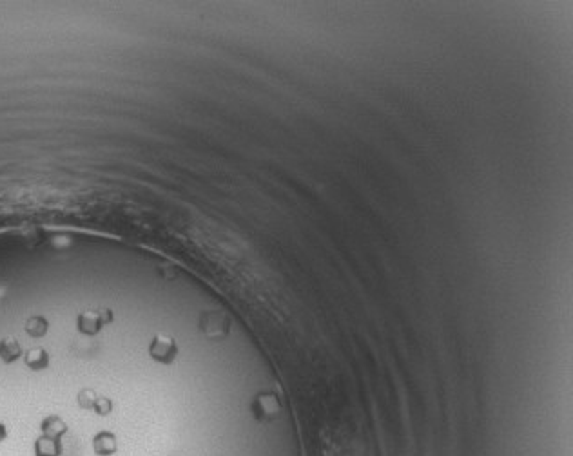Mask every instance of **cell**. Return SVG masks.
<instances>
[{
	"label": "cell",
	"instance_id": "cell-1",
	"mask_svg": "<svg viewBox=\"0 0 573 456\" xmlns=\"http://www.w3.org/2000/svg\"><path fill=\"white\" fill-rule=\"evenodd\" d=\"M113 322V312L109 308H94V310H85V312L78 313L77 317V328L82 335L93 337L98 335L104 329V326Z\"/></svg>",
	"mask_w": 573,
	"mask_h": 456
},
{
	"label": "cell",
	"instance_id": "cell-2",
	"mask_svg": "<svg viewBox=\"0 0 573 456\" xmlns=\"http://www.w3.org/2000/svg\"><path fill=\"white\" fill-rule=\"evenodd\" d=\"M149 355L156 362L171 364L178 357V344L174 342V338L171 335L158 334L154 335L151 344H149Z\"/></svg>",
	"mask_w": 573,
	"mask_h": 456
},
{
	"label": "cell",
	"instance_id": "cell-3",
	"mask_svg": "<svg viewBox=\"0 0 573 456\" xmlns=\"http://www.w3.org/2000/svg\"><path fill=\"white\" fill-rule=\"evenodd\" d=\"M251 410L252 413H254L256 420H259V422H271V420L278 418V414H280L281 411V405L274 393L265 391L256 395V398L251 404Z\"/></svg>",
	"mask_w": 573,
	"mask_h": 456
},
{
	"label": "cell",
	"instance_id": "cell-4",
	"mask_svg": "<svg viewBox=\"0 0 573 456\" xmlns=\"http://www.w3.org/2000/svg\"><path fill=\"white\" fill-rule=\"evenodd\" d=\"M202 331L211 338L226 337L230 329V321L226 313L221 312H205L202 315Z\"/></svg>",
	"mask_w": 573,
	"mask_h": 456
},
{
	"label": "cell",
	"instance_id": "cell-5",
	"mask_svg": "<svg viewBox=\"0 0 573 456\" xmlns=\"http://www.w3.org/2000/svg\"><path fill=\"white\" fill-rule=\"evenodd\" d=\"M118 449V440L111 431H100L93 438V451L98 456H109Z\"/></svg>",
	"mask_w": 573,
	"mask_h": 456
},
{
	"label": "cell",
	"instance_id": "cell-6",
	"mask_svg": "<svg viewBox=\"0 0 573 456\" xmlns=\"http://www.w3.org/2000/svg\"><path fill=\"white\" fill-rule=\"evenodd\" d=\"M35 456H62V442L60 438H49V436H40L33 445Z\"/></svg>",
	"mask_w": 573,
	"mask_h": 456
},
{
	"label": "cell",
	"instance_id": "cell-7",
	"mask_svg": "<svg viewBox=\"0 0 573 456\" xmlns=\"http://www.w3.org/2000/svg\"><path fill=\"white\" fill-rule=\"evenodd\" d=\"M22 357L20 342L15 337H4L0 341V360L4 364L17 362Z\"/></svg>",
	"mask_w": 573,
	"mask_h": 456
},
{
	"label": "cell",
	"instance_id": "cell-8",
	"mask_svg": "<svg viewBox=\"0 0 573 456\" xmlns=\"http://www.w3.org/2000/svg\"><path fill=\"white\" fill-rule=\"evenodd\" d=\"M40 431H42L44 436H49V438H60L68 433V424L62 420L56 414H49L42 420L40 424Z\"/></svg>",
	"mask_w": 573,
	"mask_h": 456
},
{
	"label": "cell",
	"instance_id": "cell-9",
	"mask_svg": "<svg viewBox=\"0 0 573 456\" xmlns=\"http://www.w3.org/2000/svg\"><path fill=\"white\" fill-rule=\"evenodd\" d=\"M24 362H26V366L30 367V369H33V372H42V369H46V367L49 366V353L40 346L31 348V350H27L26 355H24Z\"/></svg>",
	"mask_w": 573,
	"mask_h": 456
},
{
	"label": "cell",
	"instance_id": "cell-10",
	"mask_svg": "<svg viewBox=\"0 0 573 456\" xmlns=\"http://www.w3.org/2000/svg\"><path fill=\"white\" fill-rule=\"evenodd\" d=\"M26 334L30 335V337L33 338H40L44 337V335L47 334V329H49V322H47L46 317L42 315H33L30 317L26 321Z\"/></svg>",
	"mask_w": 573,
	"mask_h": 456
},
{
	"label": "cell",
	"instance_id": "cell-11",
	"mask_svg": "<svg viewBox=\"0 0 573 456\" xmlns=\"http://www.w3.org/2000/svg\"><path fill=\"white\" fill-rule=\"evenodd\" d=\"M97 398H98L97 393H94L93 389H82V391L78 393L77 402H78V405H80L82 410H93Z\"/></svg>",
	"mask_w": 573,
	"mask_h": 456
},
{
	"label": "cell",
	"instance_id": "cell-12",
	"mask_svg": "<svg viewBox=\"0 0 573 456\" xmlns=\"http://www.w3.org/2000/svg\"><path fill=\"white\" fill-rule=\"evenodd\" d=\"M93 410L97 411V414H100V417H107V414L113 411V402L107 397H98L97 402H94Z\"/></svg>",
	"mask_w": 573,
	"mask_h": 456
},
{
	"label": "cell",
	"instance_id": "cell-13",
	"mask_svg": "<svg viewBox=\"0 0 573 456\" xmlns=\"http://www.w3.org/2000/svg\"><path fill=\"white\" fill-rule=\"evenodd\" d=\"M6 438H8V427H6L4 424L0 422V442H4Z\"/></svg>",
	"mask_w": 573,
	"mask_h": 456
}]
</instances>
